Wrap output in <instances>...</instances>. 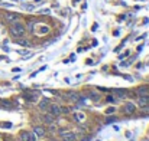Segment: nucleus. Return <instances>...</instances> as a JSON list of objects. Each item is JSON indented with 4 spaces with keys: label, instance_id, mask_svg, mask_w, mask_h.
Returning <instances> with one entry per match:
<instances>
[{
    "label": "nucleus",
    "instance_id": "obj_8",
    "mask_svg": "<svg viewBox=\"0 0 149 141\" xmlns=\"http://www.w3.org/2000/svg\"><path fill=\"white\" fill-rule=\"evenodd\" d=\"M42 120H44L45 123H48V124H52V123H54V115H51V114L48 112V114H45L44 117H42Z\"/></svg>",
    "mask_w": 149,
    "mask_h": 141
},
{
    "label": "nucleus",
    "instance_id": "obj_14",
    "mask_svg": "<svg viewBox=\"0 0 149 141\" xmlns=\"http://www.w3.org/2000/svg\"><path fill=\"white\" fill-rule=\"evenodd\" d=\"M48 105H49V104H48V101H47V99H44V101H42V102L39 104V107H41V108H44V109H47V108H48Z\"/></svg>",
    "mask_w": 149,
    "mask_h": 141
},
{
    "label": "nucleus",
    "instance_id": "obj_9",
    "mask_svg": "<svg viewBox=\"0 0 149 141\" xmlns=\"http://www.w3.org/2000/svg\"><path fill=\"white\" fill-rule=\"evenodd\" d=\"M138 94L142 97V95H149V88H139L138 89Z\"/></svg>",
    "mask_w": 149,
    "mask_h": 141
},
{
    "label": "nucleus",
    "instance_id": "obj_13",
    "mask_svg": "<svg viewBox=\"0 0 149 141\" xmlns=\"http://www.w3.org/2000/svg\"><path fill=\"white\" fill-rule=\"evenodd\" d=\"M17 43H19V45H22V46H28V45H29V42L25 40V39H22V38H19V39H17Z\"/></svg>",
    "mask_w": 149,
    "mask_h": 141
},
{
    "label": "nucleus",
    "instance_id": "obj_10",
    "mask_svg": "<svg viewBox=\"0 0 149 141\" xmlns=\"http://www.w3.org/2000/svg\"><path fill=\"white\" fill-rule=\"evenodd\" d=\"M49 32V28L48 26H44V28H39L38 29V35H47Z\"/></svg>",
    "mask_w": 149,
    "mask_h": 141
},
{
    "label": "nucleus",
    "instance_id": "obj_1",
    "mask_svg": "<svg viewBox=\"0 0 149 141\" xmlns=\"http://www.w3.org/2000/svg\"><path fill=\"white\" fill-rule=\"evenodd\" d=\"M25 32H26V29H25V26L22 25V23H19V22H13L12 23V26H10L12 36H15V38H23Z\"/></svg>",
    "mask_w": 149,
    "mask_h": 141
},
{
    "label": "nucleus",
    "instance_id": "obj_4",
    "mask_svg": "<svg viewBox=\"0 0 149 141\" xmlns=\"http://www.w3.org/2000/svg\"><path fill=\"white\" fill-rule=\"evenodd\" d=\"M123 111H124L126 114H132V112H135V104H132V102H127V104H124V107H123Z\"/></svg>",
    "mask_w": 149,
    "mask_h": 141
},
{
    "label": "nucleus",
    "instance_id": "obj_6",
    "mask_svg": "<svg viewBox=\"0 0 149 141\" xmlns=\"http://www.w3.org/2000/svg\"><path fill=\"white\" fill-rule=\"evenodd\" d=\"M33 134H35L36 137H44V135H45V130L42 128V127H35V128H33Z\"/></svg>",
    "mask_w": 149,
    "mask_h": 141
},
{
    "label": "nucleus",
    "instance_id": "obj_15",
    "mask_svg": "<svg viewBox=\"0 0 149 141\" xmlns=\"http://www.w3.org/2000/svg\"><path fill=\"white\" fill-rule=\"evenodd\" d=\"M116 95H119L120 98H124L126 97V92L124 91H116Z\"/></svg>",
    "mask_w": 149,
    "mask_h": 141
},
{
    "label": "nucleus",
    "instance_id": "obj_16",
    "mask_svg": "<svg viewBox=\"0 0 149 141\" xmlns=\"http://www.w3.org/2000/svg\"><path fill=\"white\" fill-rule=\"evenodd\" d=\"M20 138H22V141H28V138H29V134H28V132H22Z\"/></svg>",
    "mask_w": 149,
    "mask_h": 141
},
{
    "label": "nucleus",
    "instance_id": "obj_7",
    "mask_svg": "<svg viewBox=\"0 0 149 141\" xmlns=\"http://www.w3.org/2000/svg\"><path fill=\"white\" fill-rule=\"evenodd\" d=\"M139 105H140V107L149 105V95H148V97H146V95H142V97L139 98Z\"/></svg>",
    "mask_w": 149,
    "mask_h": 141
},
{
    "label": "nucleus",
    "instance_id": "obj_17",
    "mask_svg": "<svg viewBox=\"0 0 149 141\" xmlns=\"http://www.w3.org/2000/svg\"><path fill=\"white\" fill-rule=\"evenodd\" d=\"M75 120L82 121V120H84V115H82V114H75Z\"/></svg>",
    "mask_w": 149,
    "mask_h": 141
},
{
    "label": "nucleus",
    "instance_id": "obj_5",
    "mask_svg": "<svg viewBox=\"0 0 149 141\" xmlns=\"http://www.w3.org/2000/svg\"><path fill=\"white\" fill-rule=\"evenodd\" d=\"M6 20L9 22V23H13V22H17L19 20V16L16 14V13H6Z\"/></svg>",
    "mask_w": 149,
    "mask_h": 141
},
{
    "label": "nucleus",
    "instance_id": "obj_2",
    "mask_svg": "<svg viewBox=\"0 0 149 141\" xmlns=\"http://www.w3.org/2000/svg\"><path fill=\"white\" fill-rule=\"evenodd\" d=\"M47 109H48V112H49L51 115H54V117H58V115L62 114V108H61L58 104H49Z\"/></svg>",
    "mask_w": 149,
    "mask_h": 141
},
{
    "label": "nucleus",
    "instance_id": "obj_11",
    "mask_svg": "<svg viewBox=\"0 0 149 141\" xmlns=\"http://www.w3.org/2000/svg\"><path fill=\"white\" fill-rule=\"evenodd\" d=\"M65 98H73V99H77V98H80V95H78V94H75V92H70V94H65Z\"/></svg>",
    "mask_w": 149,
    "mask_h": 141
},
{
    "label": "nucleus",
    "instance_id": "obj_12",
    "mask_svg": "<svg viewBox=\"0 0 149 141\" xmlns=\"http://www.w3.org/2000/svg\"><path fill=\"white\" fill-rule=\"evenodd\" d=\"M90 98L94 99V101H98V99H100V95H98L97 92H91V94H90Z\"/></svg>",
    "mask_w": 149,
    "mask_h": 141
},
{
    "label": "nucleus",
    "instance_id": "obj_18",
    "mask_svg": "<svg viewBox=\"0 0 149 141\" xmlns=\"http://www.w3.org/2000/svg\"><path fill=\"white\" fill-rule=\"evenodd\" d=\"M28 141H36V135H35V134H29Z\"/></svg>",
    "mask_w": 149,
    "mask_h": 141
},
{
    "label": "nucleus",
    "instance_id": "obj_3",
    "mask_svg": "<svg viewBox=\"0 0 149 141\" xmlns=\"http://www.w3.org/2000/svg\"><path fill=\"white\" fill-rule=\"evenodd\" d=\"M61 138H62V141H75L77 140V135L74 132H62L61 134Z\"/></svg>",
    "mask_w": 149,
    "mask_h": 141
}]
</instances>
